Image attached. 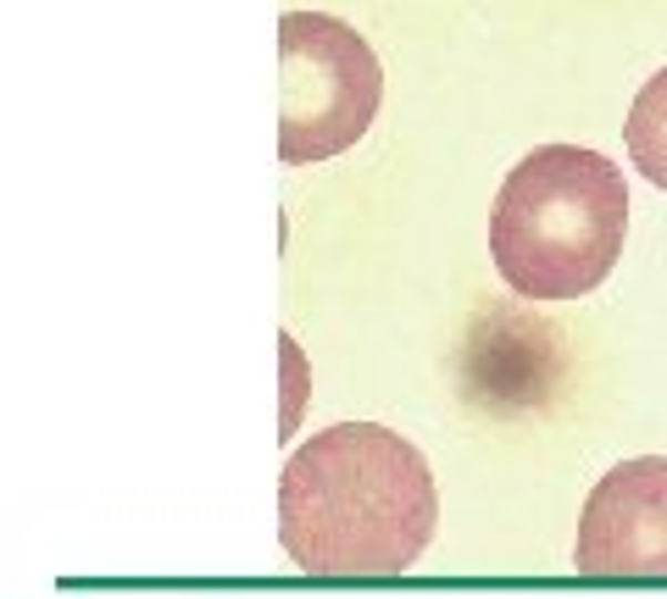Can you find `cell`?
Here are the masks:
<instances>
[{
	"mask_svg": "<svg viewBox=\"0 0 667 599\" xmlns=\"http://www.w3.org/2000/svg\"><path fill=\"white\" fill-rule=\"evenodd\" d=\"M573 566L584 577H667V461L612 466L578 516Z\"/></svg>",
	"mask_w": 667,
	"mask_h": 599,
	"instance_id": "4",
	"label": "cell"
},
{
	"mask_svg": "<svg viewBox=\"0 0 667 599\" xmlns=\"http://www.w3.org/2000/svg\"><path fill=\"white\" fill-rule=\"evenodd\" d=\"M384 101V73L368 40L322 12H284L278 23V156L311 167L351 151Z\"/></svg>",
	"mask_w": 667,
	"mask_h": 599,
	"instance_id": "3",
	"label": "cell"
},
{
	"mask_svg": "<svg viewBox=\"0 0 667 599\" xmlns=\"http://www.w3.org/2000/svg\"><path fill=\"white\" fill-rule=\"evenodd\" d=\"M623 145H628V162L656 189H667V68L656 79H645V90L634 95L628 123H623Z\"/></svg>",
	"mask_w": 667,
	"mask_h": 599,
	"instance_id": "5",
	"label": "cell"
},
{
	"mask_svg": "<svg viewBox=\"0 0 667 599\" xmlns=\"http://www.w3.org/2000/svg\"><path fill=\"white\" fill-rule=\"evenodd\" d=\"M628 184L584 145L529 151L490 211L495 272L523 300H578L601 289L623 256Z\"/></svg>",
	"mask_w": 667,
	"mask_h": 599,
	"instance_id": "2",
	"label": "cell"
},
{
	"mask_svg": "<svg viewBox=\"0 0 667 599\" xmlns=\"http://www.w3.org/2000/svg\"><path fill=\"white\" fill-rule=\"evenodd\" d=\"M440 527L434 472L379 422L311 433L278 477V544L317 577H396Z\"/></svg>",
	"mask_w": 667,
	"mask_h": 599,
	"instance_id": "1",
	"label": "cell"
}]
</instances>
